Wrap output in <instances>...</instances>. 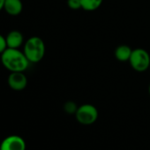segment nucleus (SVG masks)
Masks as SVG:
<instances>
[{"mask_svg":"<svg viewBox=\"0 0 150 150\" xmlns=\"http://www.w3.org/2000/svg\"><path fill=\"white\" fill-rule=\"evenodd\" d=\"M2 64L11 72L12 71H24L29 65V61L24 52L19 49L7 48L1 54Z\"/></svg>","mask_w":150,"mask_h":150,"instance_id":"obj_1","label":"nucleus"},{"mask_svg":"<svg viewBox=\"0 0 150 150\" xmlns=\"http://www.w3.org/2000/svg\"><path fill=\"white\" fill-rule=\"evenodd\" d=\"M23 52L30 63H38L45 55L44 42L38 36H32L27 40Z\"/></svg>","mask_w":150,"mask_h":150,"instance_id":"obj_2","label":"nucleus"},{"mask_svg":"<svg viewBox=\"0 0 150 150\" xmlns=\"http://www.w3.org/2000/svg\"><path fill=\"white\" fill-rule=\"evenodd\" d=\"M129 63L136 71H145L150 67V56L148 52L141 48L132 50Z\"/></svg>","mask_w":150,"mask_h":150,"instance_id":"obj_3","label":"nucleus"},{"mask_svg":"<svg viewBox=\"0 0 150 150\" xmlns=\"http://www.w3.org/2000/svg\"><path fill=\"white\" fill-rule=\"evenodd\" d=\"M75 117L80 124L89 125L94 124L97 120L98 110L92 104H82L78 108L76 113H75Z\"/></svg>","mask_w":150,"mask_h":150,"instance_id":"obj_4","label":"nucleus"},{"mask_svg":"<svg viewBox=\"0 0 150 150\" xmlns=\"http://www.w3.org/2000/svg\"><path fill=\"white\" fill-rule=\"evenodd\" d=\"M8 86L15 90L21 91L26 88L28 85V79L23 71H12L8 76Z\"/></svg>","mask_w":150,"mask_h":150,"instance_id":"obj_5","label":"nucleus"},{"mask_svg":"<svg viewBox=\"0 0 150 150\" xmlns=\"http://www.w3.org/2000/svg\"><path fill=\"white\" fill-rule=\"evenodd\" d=\"M0 150H26V142L21 136L11 135L2 141Z\"/></svg>","mask_w":150,"mask_h":150,"instance_id":"obj_6","label":"nucleus"},{"mask_svg":"<svg viewBox=\"0 0 150 150\" xmlns=\"http://www.w3.org/2000/svg\"><path fill=\"white\" fill-rule=\"evenodd\" d=\"M6 40L7 43V48L19 49L24 42V37L20 31L13 30L6 36Z\"/></svg>","mask_w":150,"mask_h":150,"instance_id":"obj_7","label":"nucleus"},{"mask_svg":"<svg viewBox=\"0 0 150 150\" xmlns=\"http://www.w3.org/2000/svg\"><path fill=\"white\" fill-rule=\"evenodd\" d=\"M4 9L9 15L17 16L22 12L23 5L21 0H6Z\"/></svg>","mask_w":150,"mask_h":150,"instance_id":"obj_8","label":"nucleus"},{"mask_svg":"<svg viewBox=\"0 0 150 150\" xmlns=\"http://www.w3.org/2000/svg\"><path fill=\"white\" fill-rule=\"evenodd\" d=\"M132 50L127 46V45H120L115 50V57L118 61L121 62H126L129 61L131 55H132Z\"/></svg>","mask_w":150,"mask_h":150,"instance_id":"obj_9","label":"nucleus"},{"mask_svg":"<svg viewBox=\"0 0 150 150\" xmlns=\"http://www.w3.org/2000/svg\"><path fill=\"white\" fill-rule=\"evenodd\" d=\"M103 0H81V8L85 11L92 12L98 9L103 4Z\"/></svg>","mask_w":150,"mask_h":150,"instance_id":"obj_10","label":"nucleus"},{"mask_svg":"<svg viewBox=\"0 0 150 150\" xmlns=\"http://www.w3.org/2000/svg\"><path fill=\"white\" fill-rule=\"evenodd\" d=\"M78 108L79 107L77 106V104L72 101H68L64 105V110L67 114H74L75 115Z\"/></svg>","mask_w":150,"mask_h":150,"instance_id":"obj_11","label":"nucleus"},{"mask_svg":"<svg viewBox=\"0 0 150 150\" xmlns=\"http://www.w3.org/2000/svg\"><path fill=\"white\" fill-rule=\"evenodd\" d=\"M67 5L71 10H78L81 8V0H67Z\"/></svg>","mask_w":150,"mask_h":150,"instance_id":"obj_12","label":"nucleus"},{"mask_svg":"<svg viewBox=\"0 0 150 150\" xmlns=\"http://www.w3.org/2000/svg\"><path fill=\"white\" fill-rule=\"evenodd\" d=\"M6 49H7V43H6V37L3 36L2 35H0V54H2Z\"/></svg>","mask_w":150,"mask_h":150,"instance_id":"obj_13","label":"nucleus"},{"mask_svg":"<svg viewBox=\"0 0 150 150\" xmlns=\"http://www.w3.org/2000/svg\"><path fill=\"white\" fill-rule=\"evenodd\" d=\"M5 1L6 0H0V11L4 9V6H5Z\"/></svg>","mask_w":150,"mask_h":150,"instance_id":"obj_14","label":"nucleus"},{"mask_svg":"<svg viewBox=\"0 0 150 150\" xmlns=\"http://www.w3.org/2000/svg\"><path fill=\"white\" fill-rule=\"evenodd\" d=\"M148 92H149V95H150V85H149V88H148Z\"/></svg>","mask_w":150,"mask_h":150,"instance_id":"obj_15","label":"nucleus"}]
</instances>
